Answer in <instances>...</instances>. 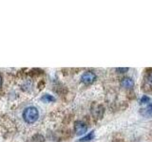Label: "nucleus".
Segmentation results:
<instances>
[{"mask_svg":"<svg viewBox=\"0 0 152 142\" xmlns=\"http://www.w3.org/2000/svg\"><path fill=\"white\" fill-rule=\"evenodd\" d=\"M23 117L24 120L27 123L31 124V123H34L38 120V117H39V112H38L36 107L33 106L27 107L23 112Z\"/></svg>","mask_w":152,"mask_h":142,"instance_id":"nucleus-1","label":"nucleus"},{"mask_svg":"<svg viewBox=\"0 0 152 142\" xmlns=\"http://www.w3.org/2000/svg\"><path fill=\"white\" fill-rule=\"evenodd\" d=\"M95 80H96V75L93 72H90V71L85 72L82 75V77H81V80H82V83H84L85 84H91Z\"/></svg>","mask_w":152,"mask_h":142,"instance_id":"nucleus-2","label":"nucleus"},{"mask_svg":"<svg viewBox=\"0 0 152 142\" xmlns=\"http://www.w3.org/2000/svg\"><path fill=\"white\" fill-rule=\"evenodd\" d=\"M74 130H75L76 135H84V134H86V133H87L88 127H87V125H86L84 122H82V121H77V122H75Z\"/></svg>","mask_w":152,"mask_h":142,"instance_id":"nucleus-3","label":"nucleus"},{"mask_svg":"<svg viewBox=\"0 0 152 142\" xmlns=\"http://www.w3.org/2000/svg\"><path fill=\"white\" fill-rule=\"evenodd\" d=\"M121 85L124 88L130 89L134 86V80H133L131 78H124L121 82Z\"/></svg>","mask_w":152,"mask_h":142,"instance_id":"nucleus-4","label":"nucleus"},{"mask_svg":"<svg viewBox=\"0 0 152 142\" xmlns=\"http://www.w3.org/2000/svg\"><path fill=\"white\" fill-rule=\"evenodd\" d=\"M141 114L145 117H151L152 116V102L150 104H148L145 108L142 109Z\"/></svg>","mask_w":152,"mask_h":142,"instance_id":"nucleus-5","label":"nucleus"},{"mask_svg":"<svg viewBox=\"0 0 152 142\" xmlns=\"http://www.w3.org/2000/svg\"><path fill=\"white\" fill-rule=\"evenodd\" d=\"M93 138H94V131H91L90 133H88L87 135H85L84 137H82V138H80L79 141L80 142H86V141L92 140Z\"/></svg>","mask_w":152,"mask_h":142,"instance_id":"nucleus-6","label":"nucleus"},{"mask_svg":"<svg viewBox=\"0 0 152 142\" xmlns=\"http://www.w3.org/2000/svg\"><path fill=\"white\" fill-rule=\"evenodd\" d=\"M41 101L43 102H51V101H55V98L52 97L51 95H49V94H46L44 95L43 97H41Z\"/></svg>","mask_w":152,"mask_h":142,"instance_id":"nucleus-7","label":"nucleus"},{"mask_svg":"<svg viewBox=\"0 0 152 142\" xmlns=\"http://www.w3.org/2000/svg\"><path fill=\"white\" fill-rule=\"evenodd\" d=\"M150 99L147 97V96H142L141 99V103H146V102H149Z\"/></svg>","mask_w":152,"mask_h":142,"instance_id":"nucleus-8","label":"nucleus"},{"mask_svg":"<svg viewBox=\"0 0 152 142\" xmlns=\"http://www.w3.org/2000/svg\"><path fill=\"white\" fill-rule=\"evenodd\" d=\"M128 70V68L126 67H125V68H117V71H119V72H120V73H125V72H126V71Z\"/></svg>","mask_w":152,"mask_h":142,"instance_id":"nucleus-9","label":"nucleus"},{"mask_svg":"<svg viewBox=\"0 0 152 142\" xmlns=\"http://www.w3.org/2000/svg\"><path fill=\"white\" fill-rule=\"evenodd\" d=\"M2 85V78H1V76H0V86Z\"/></svg>","mask_w":152,"mask_h":142,"instance_id":"nucleus-10","label":"nucleus"},{"mask_svg":"<svg viewBox=\"0 0 152 142\" xmlns=\"http://www.w3.org/2000/svg\"><path fill=\"white\" fill-rule=\"evenodd\" d=\"M149 80H150V82L152 83V73L150 74V76H149Z\"/></svg>","mask_w":152,"mask_h":142,"instance_id":"nucleus-11","label":"nucleus"}]
</instances>
